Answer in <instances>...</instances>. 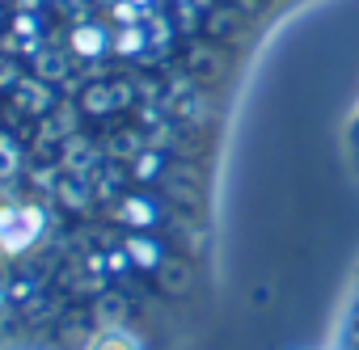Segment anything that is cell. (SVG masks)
Masks as SVG:
<instances>
[{"label":"cell","mask_w":359,"mask_h":350,"mask_svg":"<svg viewBox=\"0 0 359 350\" xmlns=\"http://www.w3.org/2000/svg\"><path fill=\"white\" fill-rule=\"evenodd\" d=\"M271 51L258 0H0V350L203 333Z\"/></svg>","instance_id":"6da1fadb"},{"label":"cell","mask_w":359,"mask_h":350,"mask_svg":"<svg viewBox=\"0 0 359 350\" xmlns=\"http://www.w3.org/2000/svg\"><path fill=\"white\" fill-rule=\"evenodd\" d=\"M330 350H359V262L342 287V300H338V312H334V325H330Z\"/></svg>","instance_id":"7a4b0ae2"},{"label":"cell","mask_w":359,"mask_h":350,"mask_svg":"<svg viewBox=\"0 0 359 350\" xmlns=\"http://www.w3.org/2000/svg\"><path fill=\"white\" fill-rule=\"evenodd\" d=\"M85 350H152V346H148L144 333H135L127 325H106L85 342Z\"/></svg>","instance_id":"3957f363"},{"label":"cell","mask_w":359,"mask_h":350,"mask_svg":"<svg viewBox=\"0 0 359 350\" xmlns=\"http://www.w3.org/2000/svg\"><path fill=\"white\" fill-rule=\"evenodd\" d=\"M338 144H342V164H346V173L359 182V97H355V106H351L346 118H342V135H338Z\"/></svg>","instance_id":"277c9868"},{"label":"cell","mask_w":359,"mask_h":350,"mask_svg":"<svg viewBox=\"0 0 359 350\" xmlns=\"http://www.w3.org/2000/svg\"><path fill=\"white\" fill-rule=\"evenodd\" d=\"M325 350H330V346H325Z\"/></svg>","instance_id":"5b68a950"}]
</instances>
